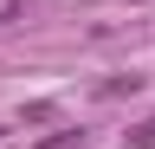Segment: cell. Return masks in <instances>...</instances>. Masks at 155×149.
I'll list each match as a JSON object with an SVG mask.
<instances>
[{"mask_svg": "<svg viewBox=\"0 0 155 149\" xmlns=\"http://www.w3.org/2000/svg\"><path fill=\"white\" fill-rule=\"evenodd\" d=\"M39 149H84V130H78V123H71V130H52Z\"/></svg>", "mask_w": 155, "mask_h": 149, "instance_id": "6da1fadb", "label": "cell"}, {"mask_svg": "<svg viewBox=\"0 0 155 149\" xmlns=\"http://www.w3.org/2000/svg\"><path fill=\"white\" fill-rule=\"evenodd\" d=\"M123 149H155V117H149V123H142V130H136V136H129V143H123Z\"/></svg>", "mask_w": 155, "mask_h": 149, "instance_id": "7a4b0ae2", "label": "cell"}]
</instances>
